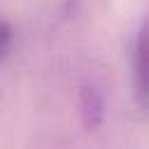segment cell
I'll use <instances>...</instances> for the list:
<instances>
[{"label":"cell","instance_id":"1","mask_svg":"<svg viewBox=\"0 0 149 149\" xmlns=\"http://www.w3.org/2000/svg\"><path fill=\"white\" fill-rule=\"evenodd\" d=\"M130 72H133V86H135V95L140 107H147V91H149V68H147V33L144 26H140L133 49H130Z\"/></svg>","mask_w":149,"mask_h":149},{"label":"cell","instance_id":"2","mask_svg":"<svg viewBox=\"0 0 149 149\" xmlns=\"http://www.w3.org/2000/svg\"><path fill=\"white\" fill-rule=\"evenodd\" d=\"M79 107H81V116L86 128H95L102 121V112H105V102L102 95L95 86H84L79 93Z\"/></svg>","mask_w":149,"mask_h":149},{"label":"cell","instance_id":"3","mask_svg":"<svg viewBox=\"0 0 149 149\" xmlns=\"http://www.w3.org/2000/svg\"><path fill=\"white\" fill-rule=\"evenodd\" d=\"M9 49H12V28L0 19V61L7 56Z\"/></svg>","mask_w":149,"mask_h":149}]
</instances>
